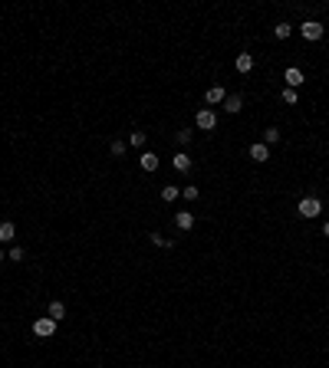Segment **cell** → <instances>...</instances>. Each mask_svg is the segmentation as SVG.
I'll return each mask as SVG.
<instances>
[{
	"label": "cell",
	"instance_id": "1",
	"mask_svg": "<svg viewBox=\"0 0 329 368\" xmlns=\"http://www.w3.org/2000/svg\"><path fill=\"white\" fill-rule=\"evenodd\" d=\"M296 214H300V217H306V220L319 217V214H323V200H319V197H303L296 204Z\"/></svg>",
	"mask_w": 329,
	"mask_h": 368
},
{
	"label": "cell",
	"instance_id": "2",
	"mask_svg": "<svg viewBox=\"0 0 329 368\" xmlns=\"http://www.w3.org/2000/svg\"><path fill=\"white\" fill-rule=\"evenodd\" d=\"M300 33H303V40L316 43V40H323V23H319V20H306V23L300 26Z\"/></svg>",
	"mask_w": 329,
	"mask_h": 368
},
{
	"label": "cell",
	"instance_id": "3",
	"mask_svg": "<svg viewBox=\"0 0 329 368\" xmlns=\"http://www.w3.org/2000/svg\"><path fill=\"white\" fill-rule=\"evenodd\" d=\"M53 332H56V319H50V316H43V319H37V322H33V336L50 339Z\"/></svg>",
	"mask_w": 329,
	"mask_h": 368
},
{
	"label": "cell",
	"instance_id": "4",
	"mask_svg": "<svg viewBox=\"0 0 329 368\" xmlns=\"http://www.w3.org/2000/svg\"><path fill=\"white\" fill-rule=\"evenodd\" d=\"M194 125H198L201 131H214V128H218V115H214L211 109H201L198 119H194Z\"/></svg>",
	"mask_w": 329,
	"mask_h": 368
},
{
	"label": "cell",
	"instance_id": "5",
	"mask_svg": "<svg viewBox=\"0 0 329 368\" xmlns=\"http://www.w3.org/2000/svg\"><path fill=\"white\" fill-rule=\"evenodd\" d=\"M247 155H250V161H257V164H263V161H270V148L263 142H257V145H250L247 148Z\"/></svg>",
	"mask_w": 329,
	"mask_h": 368
},
{
	"label": "cell",
	"instance_id": "6",
	"mask_svg": "<svg viewBox=\"0 0 329 368\" xmlns=\"http://www.w3.org/2000/svg\"><path fill=\"white\" fill-rule=\"evenodd\" d=\"M283 79H286V86H290V89H300L306 76H303V69H300V66H290V69L283 73Z\"/></svg>",
	"mask_w": 329,
	"mask_h": 368
},
{
	"label": "cell",
	"instance_id": "7",
	"mask_svg": "<svg viewBox=\"0 0 329 368\" xmlns=\"http://www.w3.org/2000/svg\"><path fill=\"white\" fill-rule=\"evenodd\" d=\"M224 99H227V89H224V86H211L204 92V102H207V106H221Z\"/></svg>",
	"mask_w": 329,
	"mask_h": 368
},
{
	"label": "cell",
	"instance_id": "8",
	"mask_svg": "<svg viewBox=\"0 0 329 368\" xmlns=\"http://www.w3.org/2000/svg\"><path fill=\"white\" fill-rule=\"evenodd\" d=\"M138 164H142V171H158V155L155 151H142V155H138Z\"/></svg>",
	"mask_w": 329,
	"mask_h": 368
},
{
	"label": "cell",
	"instance_id": "9",
	"mask_svg": "<svg viewBox=\"0 0 329 368\" xmlns=\"http://www.w3.org/2000/svg\"><path fill=\"white\" fill-rule=\"evenodd\" d=\"M234 66H237V73H241V76L254 73V56H250V53H241V56L234 59Z\"/></svg>",
	"mask_w": 329,
	"mask_h": 368
},
{
	"label": "cell",
	"instance_id": "10",
	"mask_svg": "<svg viewBox=\"0 0 329 368\" xmlns=\"http://www.w3.org/2000/svg\"><path fill=\"white\" fill-rule=\"evenodd\" d=\"M174 224H178V230H191L194 227V214L191 211H178L174 214Z\"/></svg>",
	"mask_w": 329,
	"mask_h": 368
},
{
	"label": "cell",
	"instance_id": "11",
	"mask_svg": "<svg viewBox=\"0 0 329 368\" xmlns=\"http://www.w3.org/2000/svg\"><path fill=\"white\" fill-rule=\"evenodd\" d=\"M46 316H50V319H56V322H59V319H66V306H63L59 299H53L50 306H46Z\"/></svg>",
	"mask_w": 329,
	"mask_h": 368
},
{
	"label": "cell",
	"instance_id": "12",
	"mask_svg": "<svg viewBox=\"0 0 329 368\" xmlns=\"http://www.w3.org/2000/svg\"><path fill=\"white\" fill-rule=\"evenodd\" d=\"M224 109H227L230 115H237L244 109V95H227V99H224Z\"/></svg>",
	"mask_w": 329,
	"mask_h": 368
},
{
	"label": "cell",
	"instance_id": "13",
	"mask_svg": "<svg viewBox=\"0 0 329 368\" xmlns=\"http://www.w3.org/2000/svg\"><path fill=\"white\" fill-rule=\"evenodd\" d=\"M13 237H17V227H13L10 220H4V224H0V244H10Z\"/></svg>",
	"mask_w": 329,
	"mask_h": 368
},
{
	"label": "cell",
	"instance_id": "14",
	"mask_svg": "<svg viewBox=\"0 0 329 368\" xmlns=\"http://www.w3.org/2000/svg\"><path fill=\"white\" fill-rule=\"evenodd\" d=\"M174 168H178L181 175H188V171H191V155H185V151H178V155H174Z\"/></svg>",
	"mask_w": 329,
	"mask_h": 368
},
{
	"label": "cell",
	"instance_id": "15",
	"mask_svg": "<svg viewBox=\"0 0 329 368\" xmlns=\"http://www.w3.org/2000/svg\"><path fill=\"white\" fill-rule=\"evenodd\" d=\"M181 197V187H174V184H165L162 187V200L165 204H171V200H178Z\"/></svg>",
	"mask_w": 329,
	"mask_h": 368
},
{
	"label": "cell",
	"instance_id": "16",
	"mask_svg": "<svg viewBox=\"0 0 329 368\" xmlns=\"http://www.w3.org/2000/svg\"><path fill=\"white\" fill-rule=\"evenodd\" d=\"M277 142H280V128H274V125H270V128L263 131V145L270 148V145H277Z\"/></svg>",
	"mask_w": 329,
	"mask_h": 368
},
{
	"label": "cell",
	"instance_id": "17",
	"mask_svg": "<svg viewBox=\"0 0 329 368\" xmlns=\"http://www.w3.org/2000/svg\"><path fill=\"white\" fill-rule=\"evenodd\" d=\"M274 33H277V40H290V37H293V26H290V23H277Z\"/></svg>",
	"mask_w": 329,
	"mask_h": 368
},
{
	"label": "cell",
	"instance_id": "18",
	"mask_svg": "<svg viewBox=\"0 0 329 368\" xmlns=\"http://www.w3.org/2000/svg\"><path fill=\"white\" fill-rule=\"evenodd\" d=\"M148 240H152L155 247H165V250H171V247H174V240H165L162 233H148Z\"/></svg>",
	"mask_w": 329,
	"mask_h": 368
},
{
	"label": "cell",
	"instance_id": "19",
	"mask_svg": "<svg viewBox=\"0 0 329 368\" xmlns=\"http://www.w3.org/2000/svg\"><path fill=\"white\" fill-rule=\"evenodd\" d=\"M145 138H148L145 131H129V145H135V148H142V145H145Z\"/></svg>",
	"mask_w": 329,
	"mask_h": 368
},
{
	"label": "cell",
	"instance_id": "20",
	"mask_svg": "<svg viewBox=\"0 0 329 368\" xmlns=\"http://www.w3.org/2000/svg\"><path fill=\"white\" fill-rule=\"evenodd\" d=\"M109 151H112V158H122V155H125V142H118V138H112Z\"/></svg>",
	"mask_w": 329,
	"mask_h": 368
},
{
	"label": "cell",
	"instance_id": "21",
	"mask_svg": "<svg viewBox=\"0 0 329 368\" xmlns=\"http://www.w3.org/2000/svg\"><path fill=\"white\" fill-rule=\"evenodd\" d=\"M181 197H185V200H198V197H201V191H198L194 184H188L185 191H181Z\"/></svg>",
	"mask_w": 329,
	"mask_h": 368
},
{
	"label": "cell",
	"instance_id": "22",
	"mask_svg": "<svg viewBox=\"0 0 329 368\" xmlns=\"http://www.w3.org/2000/svg\"><path fill=\"white\" fill-rule=\"evenodd\" d=\"M283 102L286 106H296V89H283Z\"/></svg>",
	"mask_w": 329,
	"mask_h": 368
},
{
	"label": "cell",
	"instance_id": "23",
	"mask_svg": "<svg viewBox=\"0 0 329 368\" xmlns=\"http://www.w3.org/2000/svg\"><path fill=\"white\" fill-rule=\"evenodd\" d=\"M174 138H178V145H188V142H191V128H181Z\"/></svg>",
	"mask_w": 329,
	"mask_h": 368
},
{
	"label": "cell",
	"instance_id": "24",
	"mask_svg": "<svg viewBox=\"0 0 329 368\" xmlns=\"http://www.w3.org/2000/svg\"><path fill=\"white\" fill-rule=\"evenodd\" d=\"M23 256H26V253H23V247H10V260H13V263H20Z\"/></svg>",
	"mask_w": 329,
	"mask_h": 368
},
{
	"label": "cell",
	"instance_id": "25",
	"mask_svg": "<svg viewBox=\"0 0 329 368\" xmlns=\"http://www.w3.org/2000/svg\"><path fill=\"white\" fill-rule=\"evenodd\" d=\"M323 237H329V224H326V227H323Z\"/></svg>",
	"mask_w": 329,
	"mask_h": 368
},
{
	"label": "cell",
	"instance_id": "26",
	"mask_svg": "<svg viewBox=\"0 0 329 368\" xmlns=\"http://www.w3.org/2000/svg\"><path fill=\"white\" fill-rule=\"evenodd\" d=\"M0 263H4V250H0Z\"/></svg>",
	"mask_w": 329,
	"mask_h": 368
}]
</instances>
